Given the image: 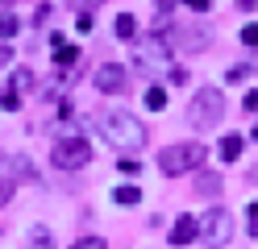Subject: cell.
Returning <instances> with one entry per match:
<instances>
[{
	"instance_id": "7a4b0ae2",
	"label": "cell",
	"mask_w": 258,
	"mask_h": 249,
	"mask_svg": "<svg viewBox=\"0 0 258 249\" xmlns=\"http://www.w3.org/2000/svg\"><path fill=\"white\" fill-rule=\"evenodd\" d=\"M221 116H225V96L217 88H200L196 96H191V104H187V121L196 133L204 129H217L221 125Z\"/></svg>"
},
{
	"instance_id": "9a60e30c",
	"label": "cell",
	"mask_w": 258,
	"mask_h": 249,
	"mask_svg": "<svg viewBox=\"0 0 258 249\" xmlns=\"http://www.w3.org/2000/svg\"><path fill=\"white\" fill-rule=\"evenodd\" d=\"M112 204H121V208H134V204H142V191L134 187V183H125V187H112Z\"/></svg>"
},
{
	"instance_id": "f1b7e54d",
	"label": "cell",
	"mask_w": 258,
	"mask_h": 249,
	"mask_svg": "<svg viewBox=\"0 0 258 249\" xmlns=\"http://www.w3.org/2000/svg\"><path fill=\"white\" fill-rule=\"evenodd\" d=\"M171 83H187V71H183V66H171Z\"/></svg>"
},
{
	"instance_id": "cb8c5ba5",
	"label": "cell",
	"mask_w": 258,
	"mask_h": 249,
	"mask_svg": "<svg viewBox=\"0 0 258 249\" xmlns=\"http://www.w3.org/2000/svg\"><path fill=\"white\" fill-rule=\"evenodd\" d=\"M75 29H79V33H92V29H96V17H92V13H79Z\"/></svg>"
},
{
	"instance_id": "7c38bea8",
	"label": "cell",
	"mask_w": 258,
	"mask_h": 249,
	"mask_svg": "<svg viewBox=\"0 0 258 249\" xmlns=\"http://www.w3.org/2000/svg\"><path fill=\"white\" fill-rule=\"evenodd\" d=\"M25 249H54V232L46 228V224H34V228H29V237H25Z\"/></svg>"
},
{
	"instance_id": "d6986e66",
	"label": "cell",
	"mask_w": 258,
	"mask_h": 249,
	"mask_svg": "<svg viewBox=\"0 0 258 249\" xmlns=\"http://www.w3.org/2000/svg\"><path fill=\"white\" fill-rule=\"evenodd\" d=\"M146 108H150V112H163V108H167V92H163V88H150V92H146Z\"/></svg>"
},
{
	"instance_id": "6da1fadb",
	"label": "cell",
	"mask_w": 258,
	"mask_h": 249,
	"mask_svg": "<svg viewBox=\"0 0 258 249\" xmlns=\"http://www.w3.org/2000/svg\"><path fill=\"white\" fill-rule=\"evenodd\" d=\"M100 137L108 145H117L121 154H138V149L146 145V125H142L134 112H125V108H108L100 116Z\"/></svg>"
},
{
	"instance_id": "44dd1931",
	"label": "cell",
	"mask_w": 258,
	"mask_h": 249,
	"mask_svg": "<svg viewBox=\"0 0 258 249\" xmlns=\"http://www.w3.org/2000/svg\"><path fill=\"white\" fill-rule=\"evenodd\" d=\"M0 104H5L9 112H17V108H21V96L13 92V88H5V92H0Z\"/></svg>"
},
{
	"instance_id": "52a82bcc",
	"label": "cell",
	"mask_w": 258,
	"mask_h": 249,
	"mask_svg": "<svg viewBox=\"0 0 258 249\" xmlns=\"http://www.w3.org/2000/svg\"><path fill=\"white\" fill-rule=\"evenodd\" d=\"M92 83H96V92H104V96H121L129 88V71L121 62H100L96 75H92Z\"/></svg>"
},
{
	"instance_id": "2e32d148",
	"label": "cell",
	"mask_w": 258,
	"mask_h": 249,
	"mask_svg": "<svg viewBox=\"0 0 258 249\" xmlns=\"http://www.w3.org/2000/svg\"><path fill=\"white\" fill-rule=\"evenodd\" d=\"M112 29H117V38H121V42H134V38H138V21H134L129 13H121V17H117V25H112Z\"/></svg>"
},
{
	"instance_id": "484cf974",
	"label": "cell",
	"mask_w": 258,
	"mask_h": 249,
	"mask_svg": "<svg viewBox=\"0 0 258 249\" xmlns=\"http://www.w3.org/2000/svg\"><path fill=\"white\" fill-rule=\"evenodd\" d=\"M67 5H71L75 13H92L96 5H104V0H67Z\"/></svg>"
},
{
	"instance_id": "e0dca14e",
	"label": "cell",
	"mask_w": 258,
	"mask_h": 249,
	"mask_svg": "<svg viewBox=\"0 0 258 249\" xmlns=\"http://www.w3.org/2000/svg\"><path fill=\"white\" fill-rule=\"evenodd\" d=\"M17 29H21V21L13 13H0V42H9V38H17Z\"/></svg>"
},
{
	"instance_id": "30bf717a",
	"label": "cell",
	"mask_w": 258,
	"mask_h": 249,
	"mask_svg": "<svg viewBox=\"0 0 258 249\" xmlns=\"http://www.w3.org/2000/svg\"><path fill=\"white\" fill-rule=\"evenodd\" d=\"M167 42H171V46L179 42L183 50H204V46H208V29H175Z\"/></svg>"
},
{
	"instance_id": "5b68a950",
	"label": "cell",
	"mask_w": 258,
	"mask_h": 249,
	"mask_svg": "<svg viewBox=\"0 0 258 249\" xmlns=\"http://www.w3.org/2000/svg\"><path fill=\"white\" fill-rule=\"evenodd\" d=\"M92 141L88 137H62L54 149H50V162L58 166V171H79V166H88L92 162Z\"/></svg>"
},
{
	"instance_id": "8fae6325",
	"label": "cell",
	"mask_w": 258,
	"mask_h": 249,
	"mask_svg": "<svg viewBox=\"0 0 258 249\" xmlns=\"http://www.w3.org/2000/svg\"><path fill=\"white\" fill-rule=\"evenodd\" d=\"M241 149H246V141H241L237 133H229V137H221V141H217L221 162H237V158H241Z\"/></svg>"
},
{
	"instance_id": "5bb4252c",
	"label": "cell",
	"mask_w": 258,
	"mask_h": 249,
	"mask_svg": "<svg viewBox=\"0 0 258 249\" xmlns=\"http://www.w3.org/2000/svg\"><path fill=\"white\" fill-rule=\"evenodd\" d=\"M9 166H13V175H17L21 183H34V179H38V166L29 162L25 154H13V162H9Z\"/></svg>"
},
{
	"instance_id": "8992f818",
	"label": "cell",
	"mask_w": 258,
	"mask_h": 249,
	"mask_svg": "<svg viewBox=\"0 0 258 249\" xmlns=\"http://www.w3.org/2000/svg\"><path fill=\"white\" fill-rule=\"evenodd\" d=\"M134 62H138V66H150V71L167 66V62H171V42L163 38V33H150V38H142L138 50H134Z\"/></svg>"
},
{
	"instance_id": "f546056e",
	"label": "cell",
	"mask_w": 258,
	"mask_h": 249,
	"mask_svg": "<svg viewBox=\"0 0 258 249\" xmlns=\"http://www.w3.org/2000/svg\"><path fill=\"white\" fill-rule=\"evenodd\" d=\"M9 58H13V46H0V66H5Z\"/></svg>"
},
{
	"instance_id": "d4e9b609",
	"label": "cell",
	"mask_w": 258,
	"mask_h": 249,
	"mask_svg": "<svg viewBox=\"0 0 258 249\" xmlns=\"http://www.w3.org/2000/svg\"><path fill=\"white\" fill-rule=\"evenodd\" d=\"M154 9H158V25H163L171 17V9H175V0H154Z\"/></svg>"
},
{
	"instance_id": "ac0fdd59",
	"label": "cell",
	"mask_w": 258,
	"mask_h": 249,
	"mask_svg": "<svg viewBox=\"0 0 258 249\" xmlns=\"http://www.w3.org/2000/svg\"><path fill=\"white\" fill-rule=\"evenodd\" d=\"M225 79H229V88H237V83L250 79V62H233L229 71H225Z\"/></svg>"
},
{
	"instance_id": "4316f807",
	"label": "cell",
	"mask_w": 258,
	"mask_h": 249,
	"mask_svg": "<svg viewBox=\"0 0 258 249\" xmlns=\"http://www.w3.org/2000/svg\"><path fill=\"white\" fill-rule=\"evenodd\" d=\"M9 195H13V179H0V208L9 204Z\"/></svg>"
},
{
	"instance_id": "603a6c76",
	"label": "cell",
	"mask_w": 258,
	"mask_h": 249,
	"mask_svg": "<svg viewBox=\"0 0 258 249\" xmlns=\"http://www.w3.org/2000/svg\"><path fill=\"white\" fill-rule=\"evenodd\" d=\"M71 249H108V245H104L100 237H79V241H75Z\"/></svg>"
},
{
	"instance_id": "ba28073f",
	"label": "cell",
	"mask_w": 258,
	"mask_h": 249,
	"mask_svg": "<svg viewBox=\"0 0 258 249\" xmlns=\"http://www.w3.org/2000/svg\"><path fill=\"white\" fill-rule=\"evenodd\" d=\"M191 237H196V216H191V212H183L179 220L171 224V237H167V241H171L175 249H183V245H191Z\"/></svg>"
},
{
	"instance_id": "9c48e42d",
	"label": "cell",
	"mask_w": 258,
	"mask_h": 249,
	"mask_svg": "<svg viewBox=\"0 0 258 249\" xmlns=\"http://www.w3.org/2000/svg\"><path fill=\"white\" fill-rule=\"evenodd\" d=\"M50 58H54V66H71L79 58V46H71L62 33H54V38H50Z\"/></svg>"
},
{
	"instance_id": "4dcf8cb0",
	"label": "cell",
	"mask_w": 258,
	"mask_h": 249,
	"mask_svg": "<svg viewBox=\"0 0 258 249\" xmlns=\"http://www.w3.org/2000/svg\"><path fill=\"white\" fill-rule=\"evenodd\" d=\"M0 5H9V0H0Z\"/></svg>"
},
{
	"instance_id": "3957f363",
	"label": "cell",
	"mask_w": 258,
	"mask_h": 249,
	"mask_svg": "<svg viewBox=\"0 0 258 249\" xmlns=\"http://www.w3.org/2000/svg\"><path fill=\"white\" fill-rule=\"evenodd\" d=\"M208 158V149L200 141H179V145H167L163 154H158V171L163 175H183V171H196V166Z\"/></svg>"
},
{
	"instance_id": "7402d4cb",
	"label": "cell",
	"mask_w": 258,
	"mask_h": 249,
	"mask_svg": "<svg viewBox=\"0 0 258 249\" xmlns=\"http://www.w3.org/2000/svg\"><path fill=\"white\" fill-rule=\"evenodd\" d=\"M117 166H121V175H138V171H142V162H138L134 154H121V162H117Z\"/></svg>"
},
{
	"instance_id": "4fadbf2b",
	"label": "cell",
	"mask_w": 258,
	"mask_h": 249,
	"mask_svg": "<svg viewBox=\"0 0 258 249\" xmlns=\"http://www.w3.org/2000/svg\"><path fill=\"white\" fill-rule=\"evenodd\" d=\"M196 195H204V199L221 195V175H213V171H200V175H196Z\"/></svg>"
},
{
	"instance_id": "277c9868",
	"label": "cell",
	"mask_w": 258,
	"mask_h": 249,
	"mask_svg": "<svg viewBox=\"0 0 258 249\" xmlns=\"http://www.w3.org/2000/svg\"><path fill=\"white\" fill-rule=\"evenodd\" d=\"M196 237L204 241V249H225L233 241V216L225 208H208L196 220Z\"/></svg>"
},
{
	"instance_id": "ffe728a7",
	"label": "cell",
	"mask_w": 258,
	"mask_h": 249,
	"mask_svg": "<svg viewBox=\"0 0 258 249\" xmlns=\"http://www.w3.org/2000/svg\"><path fill=\"white\" fill-rule=\"evenodd\" d=\"M13 92H21V88H34V71L29 66H21V71H13V83H9Z\"/></svg>"
},
{
	"instance_id": "83f0119b",
	"label": "cell",
	"mask_w": 258,
	"mask_h": 249,
	"mask_svg": "<svg viewBox=\"0 0 258 249\" xmlns=\"http://www.w3.org/2000/svg\"><path fill=\"white\" fill-rule=\"evenodd\" d=\"M183 5H187L191 13H208V0H183Z\"/></svg>"
}]
</instances>
